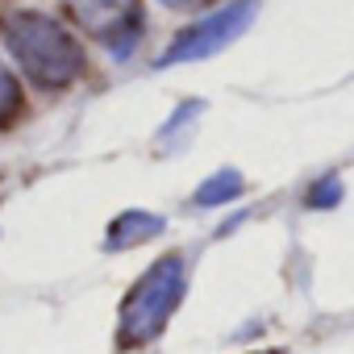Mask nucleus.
<instances>
[{
  "instance_id": "obj_1",
  "label": "nucleus",
  "mask_w": 354,
  "mask_h": 354,
  "mask_svg": "<svg viewBox=\"0 0 354 354\" xmlns=\"http://www.w3.org/2000/svg\"><path fill=\"white\" fill-rule=\"evenodd\" d=\"M5 42L17 59V67L26 71V80L42 92H63L75 80H84L88 55L80 46V38L55 21L50 13H17L5 26Z\"/></svg>"
},
{
  "instance_id": "obj_2",
  "label": "nucleus",
  "mask_w": 354,
  "mask_h": 354,
  "mask_svg": "<svg viewBox=\"0 0 354 354\" xmlns=\"http://www.w3.org/2000/svg\"><path fill=\"white\" fill-rule=\"evenodd\" d=\"M184 283H188V275H184L180 254H167L150 271H142V279L129 288V296L121 304V321H117L121 346H142V342L158 337L162 325L171 321V313L184 300Z\"/></svg>"
},
{
  "instance_id": "obj_3",
  "label": "nucleus",
  "mask_w": 354,
  "mask_h": 354,
  "mask_svg": "<svg viewBox=\"0 0 354 354\" xmlns=\"http://www.w3.org/2000/svg\"><path fill=\"white\" fill-rule=\"evenodd\" d=\"M259 13V0H230L217 13L192 21L184 34H175V42L158 55V67H175V63H196V59H209L217 50H225L230 42H238L250 21Z\"/></svg>"
},
{
  "instance_id": "obj_4",
  "label": "nucleus",
  "mask_w": 354,
  "mask_h": 354,
  "mask_svg": "<svg viewBox=\"0 0 354 354\" xmlns=\"http://www.w3.org/2000/svg\"><path fill=\"white\" fill-rule=\"evenodd\" d=\"M67 9L75 26L104 42L117 59H129L142 38V0H67Z\"/></svg>"
},
{
  "instance_id": "obj_5",
  "label": "nucleus",
  "mask_w": 354,
  "mask_h": 354,
  "mask_svg": "<svg viewBox=\"0 0 354 354\" xmlns=\"http://www.w3.org/2000/svg\"><path fill=\"white\" fill-rule=\"evenodd\" d=\"M154 234H162V217H154V213H121L113 221L104 246L109 250H125V246H138V242H146Z\"/></svg>"
},
{
  "instance_id": "obj_6",
  "label": "nucleus",
  "mask_w": 354,
  "mask_h": 354,
  "mask_svg": "<svg viewBox=\"0 0 354 354\" xmlns=\"http://www.w3.org/2000/svg\"><path fill=\"white\" fill-rule=\"evenodd\" d=\"M234 196H242V175L238 171H221V175H213V180L201 184L196 205H225Z\"/></svg>"
},
{
  "instance_id": "obj_7",
  "label": "nucleus",
  "mask_w": 354,
  "mask_h": 354,
  "mask_svg": "<svg viewBox=\"0 0 354 354\" xmlns=\"http://www.w3.org/2000/svg\"><path fill=\"white\" fill-rule=\"evenodd\" d=\"M17 113H21V88H17V75L0 59V125L17 121Z\"/></svg>"
},
{
  "instance_id": "obj_8",
  "label": "nucleus",
  "mask_w": 354,
  "mask_h": 354,
  "mask_svg": "<svg viewBox=\"0 0 354 354\" xmlns=\"http://www.w3.org/2000/svg\"><path fill=\"white\" fill-rule=\"evenodd\" d=\"M337 196H342V192H337V180H325L321 192L308 196V205H313V209H325V205H337Z\"/></svg>"
},
{
  "instance_id": "obj_9",
  "label": "nucleus",
  "mask_w": 354,
  "mask_h": 354,
  "mask_svg": "<svg viewBox=\"0 0 354 354\" xmlns=\"http://www.w3.org/2000/svg\"><path fill=\"white\" fill-rule=\"evenodd\" d=\"M158 5H167V9H196L201 0H158Z\"/></svg>"
},
{
  "instance_id": "obj_10",
  "label": "nucleus",
  "mask_w": 354,
  "mask_h": 354,
  "mask_svg": "<svg viewBox=\"0 0 354 354\" xmlns=\"http://www.w3.org/2000/svg\"><path fill=\"white\" fill-rule=\"evenodd\" d=\"M271 354H275V350H271Z\"/></svg>"
}]
</instances>
